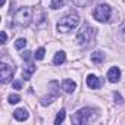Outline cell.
Instances as JSON below:
<instances>
[{
    "label": "cell",
    "instance_id": "cell-25",
    "mask_svg": "<svg viewBox=\"0 0 125 125\" xmlns=\"http://www.w3.org/2000/svg\"><path fill=\"white\" fill-rule=\"evenodd\" d=\"M5 2H6V0H0V6H3V5H5Z\"/></svg>",
    "mask_w": 125,
    "mask_h": 125
},
{
    "label": "cell",
    "instance_id": "cell-24",
    "mask_svg": "<svg viewBox=\"0 0 125 125\" xmlns=\"http://www.w3.org/2000/svg\"><path fill=\"white\" fill-rule=\"evenodd\" d=\"M121 34L125 37V24H124V25H122V28H121Z\"/></svg>",
    "mask_w": 125,
    "mask_h": 125
},
{
    "label": "cell",
    "instance_id": "cell-13",
    "mask_svg": "<svg viewBox=\"0 0 125 125\" xmlns=\"http://www.w3.org/2000/svg\"><path fill=\"white\" fill-rule=\"evenodd\" d=\"M91 60L94 62V63H102V62L104 60V53L100 52V50H96L91 53Z\"/></svg>",
    "mask_w": 125,
    "mask_h": 125
},
{
    "label": "cell",
    "instance_id": "cell-15",
    "mask_svg": "<svg viewBox=\"0 0 125 125\" xmlns=\"http://www.w3.org/2000/svg\"><path fill=\"white\" fill-rule=\"evenodd\" d=\"M65 113H66L65 109H62V110L56 115V118H54V124H56V125H59V124H62V122L65 121Z\"/></svg>",
    "mask_w": 125,
    "mask_h": 125
},
{
    "label": "cell",
    "instance_id": "cell-10",
    "mask_svg": "<svg viewBox=\"0 0 125 125\" xmlns=\"http://www.w3.org/2000/svg\"><path fill=\"white\" fill-rule=\"evenodd\" d=\"M62 88H63L65 93H74L75 88H77V84H75L74 80H69V78H68V80L63 81V84H62Z\"/></svg>",
    "mask_w": 125,
    "mask_h": 125
},
{
    "label": "cell",
    "instance_id": "cell-20",
    "mask_svg": "<svg viewBox=\"0 0 125 125\" xmlns=\"http://www.w3.org/2000/svg\"><path fill=\"white\" fill-rule=\"evenodd\" d=\"M32 56H34V54H32V53H31V52H28V50H27V52H24V53H22V59H24V60H27V62H30V60H31V57H32Z\"/></svg>",
    "mask_w": 125,
    "mask_h": 125
},
{
    "label": "cell",
    "instance_id": "cell-22",
    "mask_svg": "<svg viewBox=\"0 0 125 125\" xmlns=\"http://www.w3.org/2000/svg\"><path fill=\"white\" fill-rule=\"evenodd\" d=\"M12 87H13L15 90H19V88L22 87V83H21V81H13V83H12Z\"/></svg>",
    "mask_w": 125,
    "mask_h": 125
},
{
    "label": "cell",
    "instance_id": "cell-14",
    "mask_svg": "<svg viewBox=\"0 0 125 125\" xmlns=\"http://www.w3.org/2000/svg\"><path fill=\"white\" fill-rule=\"evenodd\" d=\"M65 60H66L65 52H57V53L54 54V57H53V63H54V65H62Z\"/></svg>",
    "mask_w": 125,
    "mask_h": 125
},
{
    "label": "cell",
    "instance_id": "cell-8",
    "mask_svg": "<svg viewBox=\"0 0 125 125\" xmlns=\"http://www.w3.org/2000/svg\"><path fill=\"white\" fill-rule=\"evenodd\" d=\"M107 80H109L110 83H118V81L121 80V71H119V68L112 66V68L107 71Z\"/></svg>",
    "mask_w": 125,
    "mask_h": 125
},
{
    "label": "cell",
    "instance_id": "cell-16",
    "mask_svg": "<svg viewBox=\"0 0 125 125\" xmlns=\"http://www.w3.org/2000/svg\"><path fill=\"white\" fill-rule=\"evenodd\" d=\"M65 5V0H52L50 2V8L52 9H59Z\"/></svg>",
    "mask_w": 125,
    "mask_h": 125
},
{
    "label": "cell",
    "instance_id": "cell-9",
    "mask_svg": "<svg viewBox=\"0 0 125 125\" xmlns=\"http://www.w3.org/2000/svg\"><path fill=\"white\" fill-rule=\"evenodd\" d=\"M87 85H88L90 88H93V90H97V88H100L102 81H100V78L96 77V75H88V77H87Z\"/></svg>",
    "mask_w": 125,
    "mask_h": 125
},
{
    "label": "cell",
    "instance_id": "cell-2",
    "mask_svg": "<svg viewBox=\"0 0 125 125\" xmlns=\"http://www.w3.org/2000/svg\"><path fill=\"white\" fill-rule=\"evenodd\" d=\"M96 116V110L91 109V107H84V109H80L74 113L72 116V122L74 124H78V125H84L87 122H90L93 118Z\"/></svg>",
    "mask_w": 125,
    "mask_h": 125
},
{
    "label": "cell",
    "instance_id": "cell-11",
    "mask_svg": "<svg viewBox=\"0 0 125 125\" xmlns=\"http://www.w3.org/2000/svg\"><path fill=\"white\" fill-rule=\"evenodd\" d=\"M35 72V65H32V63H30V65H27L24 69H22V80H25V81H28L30 78H31V75Z\"/></svg>",
    "mask_w": 125,
    "mask_h": 125
},
{
    "label": "cell",
    "instance_id": "cell-19",
    "mask_svg": "<svg viewBox=\"0 0 125 125\" xmlns=\"http://www.w3.org/2000/svg\"><path fill=\"white\" fill-rule=\"evenodd\" d=\"M19 100H21V97H19L18 94H10V96H9V103H10V104H16Z\"/></svg>",
    "mask_w": 125,
    "mask_h": 125
},
{
    "label": "cell",
    "instance_id": "cell-23",
    "mask_svg": "<svg viewBox=\"0 0 125 125\" xmlns=\"http://www.w3.org/2000/svg\"><path fill=\"white\" fill-rule=\"evenodd\" d=\"M0 37H2V43L5 44V43H6V38H8V37H6V32L2 31V32H0Z\"/></svg>",
    "mask_w": 125,
    "mask_h": 125
},
{
    "label": "cell",
    "instance_id": "cell-5",
    "mask_svg": "<svg viewBox=\"0 0 125 125\" xmlns=\"http://www.w3.org/2000/svg\"><path fill=\"white\" fill-rule=\"evenodd\" d=\"M93 16H94V19L99 21V22H107L109 18H110V8H109L107 5L102 3V5H99V6L94 9Z\"/></svg>",
    "mask_w": 125,
    "mask_h": 125
},
{
    "label": "cell",
    "instance_id": "cell-4",
    "mask_svg": "<svg viewBox=\"0 0 125 125\" xmlns=\"http://www.w3.org/2000/svg\"><path fill=\"white\" fill-rule=\"evenodd\" d=\"M94 30L88 25V24H84L83 27H81V30L78 31V34H77V43L80 44V46H85V44H88L90 41H91V38L94 37Z\"/></svg>",
    "mask_w": 125,
    "mask_h": 125
},
{
    "label": "cell",
    "instance_id": "cell-1",
    "mask_svg": "<svg viewBox=\"0 0 125 125\" xmlns=\"http://www.w3.org/2000/svg\"><path fill=\"white\" fill-rule=\"evenodd\" d=\"M80 16L77 13H69V15H65L63 18H60L56 28L59 32H69L72 30H75L78 25H80Z\"/></svg>",
    "mask_w": 125,
    "mask_h": 125
},
{
    "label": "cell",
    "instance_id": "cell-3",
    "mask_svg": "<svg viewBox=\"0 0 125 125\" xmlns=\"http://www.w3.org/2000/svg\"><path fill=\"white\" fill-rule=\"evenodd\" d=\"M31 19H32V9L31 8H21V9H18L16 13H15V18H13L15 25H18V27L30 25Z\"/></svg>",
    "mask_w": 125,
    "mask_h": 125
},
{
    "label": "cell",
    "instance_id": "cell-7",
    "mask_svg": "<svg viewBox=\"0 0 125 125\" xmlns=\"http://www.w3.org/2000/svg\"><path fill=\"white\" fill-rule=\"evenodd\" d=\"M50 88H52V90H50V94L41 99V104H43V106L50 104L53 100H56V99L59 97V87H57V83H56V81H52V83H50Z\"/></svg>",
    "mask_w": 125,
    "mask_h": 125
},
{
    "label": "cell",
    "instance_id": "cell-18",
    "mask_svg": "<svg viewBox=\"0 0 125 125\" xmlns=\"http://www.w3.org/2000/svg\"><path fill=\"white\" fill-rule=\"evenodd\" d=\"M44 54H46V50L43 49V47H40L37 52H35V54H34V57L37 59V60H41V59H44Z\"/></svg>",
    "mask_w": 125,
    "mask_h": 125
},
{
    "label": "cell",
    "instance_id": "cell-17",
    "mask_svg": "<svg viewBox=\"0 0 125 125\" xmlns=\"http://www.w3.org/2000/svg\"><path fill=\"white\" fill-rule=\"evenodd\" d=\"M25 46H27V40H25V38H18L16 43H15V47H16L18 50H22Z\"/></svg>",
    "mask_w": 125,
    "mask_h": 125
},
{
    "label": "cell",
    "instance_id": "cell-6",
    "mask_svg": "<svg viewBox=\"0 0 125 125\" xmlns=\"http://www.w3.org/2000/svg\"><path fill=\"white\" fill-rule=\"evenodd\" d=\"M13 72H15L13 65L10 66V65L5 63V62H2V63H0V78H2V83H3V84L9 83V81L13 78Z\"/></svg>",
    "mask_w": 125,
    "mask_h": 125
},
{
    "label": "cell",
    "instance_id": "cell-21",
    "mask_svg": "<svg viewBox=\"0 0 125 125\" xmlns=\"http://www.w3.org/2000/svg\"><path fill=\"white\" fill-rule=\"evenodd\" d=\"M113 97H115V102H116V103H119V104L124 103V99H122V96H121L119 93H113Z\"/></svg>",
    "mask_w": 125,
    "mask_h": 125
},
{
    "label": "cell",
    "instance_id": "cell-12",
    "mask_svg": "<svg viewBox=\"0 0 125 125\" xmlns=\"http://www.w3.org/2000/svg\"><path fill=\"white\" fill-rule=\"evenodd\" d=\"M13 118H15L16 121H19V122L27 121V119H28V112H27L24 107H19V109H16V110L13 112Z\"/></svg>",
    "mask_w": 125,
    "mask_h": 125
}]
</instances>
